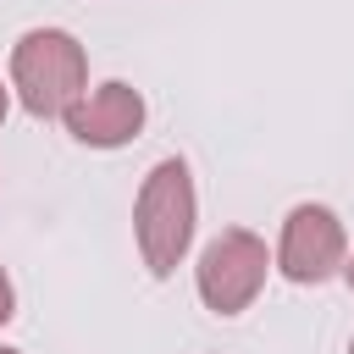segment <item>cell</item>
Segmentation results:
<instances>
[{"instance_id":"cell-1","label":"cell","mask_w":354,"mask_h":354,"mask_svg":"<svg viewBox=\"0 0 354 354\" xmlns=\"http://www.w3.org/2000/svg\"><path fill=\"white\" fill-rule=\"evenodd\" d=\"M133 232H138V254L149 266V277H171L177 260L194 243V177L177 155L155 160L138 205H133Z\"/></svg>"},{"instance_id":"cell-2","label":"cell","mask_w":354,"mask_h":354,"mask_svg":"<svg viewBox=\"0 0 354 354\" xmlns=\"http://www.w3.org/2000/svg\"><path fill=\"white\" fill-rule=\"evenodd\" d=\"M88 61L66 28H33L11 44V88L33 116H66L83 100Z\"/></svg>"},{"instance_id":"cell-3","label":"cell","mask_w":354,"mask_h":354,"mask_svg":"<svg viewBox=\"0 0 354 354\" xmlns=\"http://www.w3.org/2000/svg\"><path fill=\"white\" fill-rule=\"evenodd\" d=\"M266 266H271V254H266V243L249 232V227H227V232H216L210 243H205V254H199V299L216 310V315H238V310H249L254 304V293L266 288Z\"/></svg>"},{"instance_id":"cell-4","label":"cell","mask_w":354,"mask_h":354,"mask_svg":"<svg viewBox=\"0 0 354 354\" xmlns=\"http://www.w3.org/2000/svg\"><path fill=\"white\" fill-rule=\"evenodd\" d=\"M343 221L326 210V205H299L288 210L282 221V243H277V266L288 282H326L337 266H343Z\"/></svg>"},{"instance_id":"cell-5","label":"cell","mask_w":354,"mask_h":354,"mask_svg":"<svg viewBox=\"0 0 354 354\" xmlns=\"http://www.w3.org/2000/svg\"><path fill=\"white\" fill-rule=\"evenodd\" d=\"M61 122H66V133H72L77 144H88V149H116V144L138 138V127H144V94L127 88V83H100V88L83 94Z\"/></svg>"},{"instance_id":"cell-6","label":"cell","mask_w":354,"mask_h":354,"mask_svg":"<svg viewBox=\"0 0 354 354\" xmlns=\"http://www.w3.org/2000/svg\"><path fill=\"white\" fill-rule=\"evenodd\" d=\"M11 310H17V293H11V277H6V266H0V326L11 321Z\"/></svg>"},{"instance_id":"cell-7","label":"cell","mask_w":354,"mask_h":354,"mask_svg":"<svg viewBox=\"0 0 354 354\" xmlns=\"http://www.w3.org/2000/svg\"><path fill=\"white\" fill-rule=\"evenodd\" d=\"M0 122H6V83H0Z\"/></svg>"},{"instance_id":"cell-8","label":"cell","mask_w":354,"mask_h":354,"mask_svg":"<svg viewBox=\"0 0 354 354\" xmlns=\"http://www.w3.org/2000/svg\"><path fill=\"white\" fill-rule=\"evenodd\" d=\"M343 271H348V288H354V260H348V266H343Z\"/></svg>"},{"instance_id":"cell-9","label":"cell","mask_w":354,"mask_h":354,"mask_svg":"<svg viewBox=\"0 0 354 354\" xmlns=\"http://www.w3.org/2000/svg\"><path fill=\"white\" fill-rule=\"evenodd\" d=\"M0 354H22V348H0Z\"/></svg>"},{"instance_id":"cell-10","label":"cell","mask_w":354,"mask_h":354,"mask_svg":"<svg viewBox=\"0 0 354 354\" xmlns=\"http://www.w3.org/2000/svg\"><path fill=\"white\" fill-rule=\"evenodd\" d=\"M348 354H354V343H348Z\"/></svg>"}]
</instances>
